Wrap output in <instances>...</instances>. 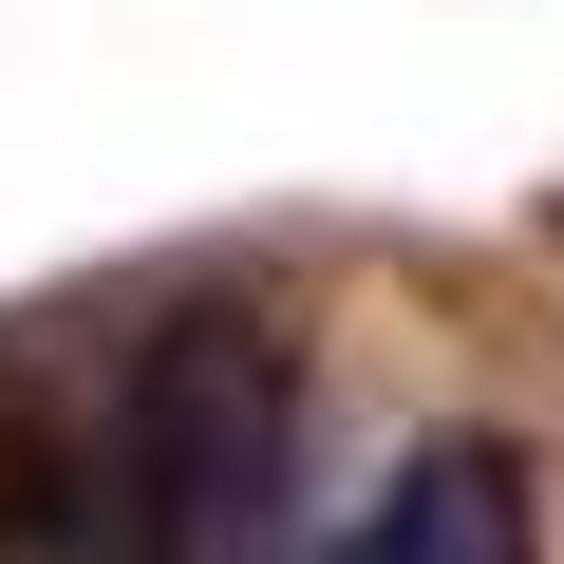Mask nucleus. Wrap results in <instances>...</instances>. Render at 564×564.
<instances>
[{"label": "nucleus", "mask_w": 564, "mask_h": 564, "mask_svg": "<svg viewBox=\"0 0 564 564\" xmlns=\"http://www.w3.org/2000/svg\"><path fill=\"white\" fill-rule=\"evenodd\" d=\"M321 564H545V527H527V470H508L489 433H433Z\"/></svg>", "instance_id": "nucleus-1"}]
</instances>
